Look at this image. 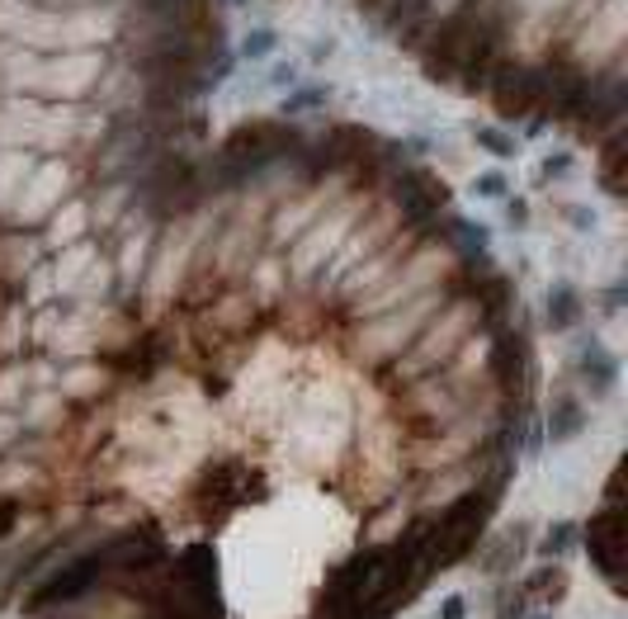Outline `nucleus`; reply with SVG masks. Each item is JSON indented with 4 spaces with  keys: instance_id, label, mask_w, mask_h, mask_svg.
I'll return each instance as SVG.
<instances>
[{
    "instance_id": "obj_6",
    "label": "nucleus",
    "mask_w": 628,
    "mask_h": 619,
    "mask_svg": "<svg viewBox=\"0 0 628 619\" xmlns=\"http://www.w3.org/2000/svg\"><path fill=\"white\" fill-rule=\"evenodd\" d=\"M90 222V213H86V203H71L67 213H61L57 222H53V242L57 246H76V236H81V228Z\"/></svg>"
},
{
    "instance_id": "obj_13",
    "label": "nucleus",
    "mask_w": 628,
    "mask_h": 619,
    "mask_svg": "<svg viewBox=\"0 0 628 619\" xmlns=\"http://www.w3.org/2000/svg\"><path fill=\"white\" fill-rule=\"evenodd\" d=\"M20 435V425H14V417H0V450H5V444Z\"/></svg>"
},
{
    "instance_id": "obj_9",
    "label": "nucleus",
    "mask_w": 628,
    "mask_h": 619,
    "mask_svg": "<svg viewBox=\"0 0 628 619\" xmlns=\"http://www.w3.org/2000/svg\"><path fill=\"white\" fill-rule=\"evenodd\" d=\"M439 619H468V596L453 592V596L439 600Z\"/></svg>"
},
{
    "instance_id": "obj_7",
    "label": "nucleus",
    "mask_w": 628,
    "mask_h": 619,
    "mask_svg": "<svg viewBox=\"0 0 628 619\" xmlns=\"http://www.w3.org/2000/svg\"><path fill=\"white\" fill-rule=\"evenodd\" d=\"M90 265H96V251H90V246H71L67 256L57 261V284H76V279H81V269H90Z\"/></svg>"
},
{
    "instance_id": "obj_5",
    "label": "nucleus",
    "mask_w": 628,
    "mask_h": 619,
    "mask_svg": "<svg viewBox=\"0 0 628 619\" xmlns=\"http://www.w3.org/2000/svg\"><path fill=\"white\" fill-rule=\"evenodd\" d=\"M336 189H340V180H332L326 189H317V195H307V203H298V209H284V213H279V222H274V242H289V236H298L303 228H312L322 209H332V195H336Z\"/></svg>"
},
{
    "instance_id": "obj_1",
    "label": "nucleus",
    "mask_w": 628,
    "mask_h": 619,
    "mask_svg": "<svg viewBox=\"0 0 628 619\" xmlns=\"http://www.w3.org/2000/svg\"><path fill=\"white\" fill-rule=\"evenodd\" d=\"M435 303H439V294L426 289L420 298H412V303H402V308H392V312H379V317H373V327L359 336V355H365V360H383L392 351H402V341L416 336V327L435 312Z\"/></svg>"
},
{
    "instance_id": "obj_4",
    "label": "nucleus",
    "mask_w": 628,
    "mask_h": 619,
    "mask_svg": "<svg viewBox=\"0 0 628 619\" xmlns=\"http://www.w3.org/2000/svg\"><path fill=\"white\" fill-rule=\"evenodd\" d=\"M61 189H67V170H61V166L38 170L34 185H29L24 195H20L24 203H20V209H14V218H20V222H34V218H43V213H48L53 203H57Z\"/></svg>"
},
{
    "instance_id": "obj_8",
    "label": "nucleus",
    "mask_w": 628,
    "mask_h": 619,
    "mask_svg": "<svg viewBox=\"0 0 628 619\" xmlns=\"http://www.w3.org/2000/svg\"><path fill=\"white\" fill-rule=\"evenodd\" d=\"M572 544V520H558L553 530H548V544H543V553H562Z\"/></svg>"
},
{
    "instance_id": "obj_10",
    "label": "nucleus",
    "mask_w": 628,
    "mask_h": 619,
    "mask_svg": "<svg viewBox=\"0 0 628 619\" xmlns=\"http://www.w3.org/2000/svg\"><path fill=\"white\" fill-rule=\"evenodd\" d=\"M147 256V236H137V242H128V256H123V279H133V269L143 265Z\"/></svg>"
},
{
    "instance_id": "obj_11",
    "label": "nucleus",
    "mask_w": 628,
    "mask_h": 619,
    "mask_svg": "<svg viewBox=\"0 0 628 619\" xmlns=\"http://www.w3.org/2000/svg\"><path fill=\"white\" fill-rule=\"evenodd\" d=\"M96 384H104V378H100L96 369H81V374H71V378H67V388H71V393H96Z\"/></svg>"
},
{
    "instance_id": "obj_2",
    "label": "nucleus",
    "mask_w": 628,
    "mask_h": 619,
    "mask_svg": "<svg viewBox=\"0 0 628 619\" xmlns=\"http://www.w3.org/2000/svg\"><path fill=\"white\" fill-rule=\"evenodd\" d=\"M350 222H355V213H332L326 222H312L307 236L293 246V275H298V279H307L312 269H317L326 256H332V251H340L345 232H350Z\"/></svg>"
},
{
    "instance_id": "obj_3",
    "label": "nucleus",
    "mask_w": 628,
    "mask_h": 619,
    "mask_svg": "<svg viewBox=\"0 0 628 619\" xmlns=\"http://www.w3.org/2000/svg\"><path fill=\"white\" fill-rule=\"evenodd\" d=\"M468 322H473V308H453V312L445 317V327H439L435 336H426V345H420V355H416V360H406V374H420V369H430V364L449 360V345H453V341H463Z\"/></svg>"
},
{
    "instance_id": "obj_12",
    "label": "nucleus",
    "mask_w": 628,
    "mask_h": 619,
    "mask_svg": "<svg viewBox=\"0 0 628 619\" xmlns=\"http://www.w3.org/2000/svg\"><path fill=\"white\" fill-rule=\"evenodd\" d=\"M119 209H123V189H109V195H104V203L96 209V218H100V222H109V218H114Z\"/></svg>"
}]
</instances>
